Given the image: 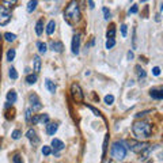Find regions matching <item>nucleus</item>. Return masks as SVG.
<instances>
[{"label":"nucleus","instance_id":"nucleus-38","mask_svg":"<svg viewBox=\"0 0 163 163\" xmlns=\"http://www.w3.org/2000/svg\"><path fill=\"white\" fill-rule=\"evenodd\" d=\"M107 136H109V135H106V137H105V141H103V154H102V156H105V154H106V145H107Z\"/></svg>","mask_w":163,"mask_h":163},{"label":"nucleus","instance_id":"nucleus-30","mask_svg":"<svg viewBox=\"0 0 163 163\" xmlns=\"http://www.w3.org/2000/svg\"><path fill=\"white\" fill-rule=\"evenodd\" d=\"M38 122H41V124H48L49 122V116L48 114H42L41 117H39V121Z\"/></svg>","mask_w":163,"mask_h":163},{"label":"nucleus","instance_id":"nucleus-43","mask_svg":"<svg viewBox=\"0 0 163 163\" xmlns=\"http://www.w3.org/2000/svg\"><path fill=\"white\" fill-rule=\"evenodd\" d=\"M88 6H90V8H94V7H95V3L90 0V1H88Z\"/></svg>","mask_w":163,"mask_h":163},{"label":"nucleus","instance_id":"nucleus-39","mask_svg":"<svg viewBox=\"0 0 163 163\" xmlns=\"http://www.w3.org/2000/svg\"><path fill=\"white\" fill-rule=\"evenodd\" d=\"M133 57H135L133 52H132V50H129V52L126 53V58H128V60H133Z\"/></svg>","mask_w":163,"mask_h":163},{"label":"nucleus","instance_id":"nucleus-36","mask_svg":"<svg viewBox=\"0 0 163 163\" xmlns=\"http://www.w3.org/2000/svg\"><path fill=\"white\" fill-rule=\"evenodd\" d=\"M12 160H14V163H22V158H20V155H15V156L12 158Z\"/></svg>","mask_w":163,"mask_h":163},{"label":"nucleus","instance_id":"nucleus-21","mask_svg":"<svg viewBox=\"0 0 163 163\" xmlns=\"http://www.w3.org/2000/svg\"><path fill=\"white\" fill-rule=\"evenodd\" d=\"M37 48H38V50H39V53H46V50H48V45L45 44V42L38 41V42H37Z\"/></svg>","mask_w":163,"mask_h":163},{"label":"nucleus","instance_id":"nucleus-10","mask_svg":"<svg viewBox=\"0 0 163 163\" xmlns=\"http://www.w3.org/2000/svg\"><path fill=\"white\" fill-rule=\"evenodd\" d=\"M50 49L53 50V52H56V53H61L64 49V45L60 42V41H50Z\"/></svg>","mask_w":163,"mask_h":163},{"label":"nucleus","instance_id":"nucleus-3","mask_svg":"<svg viewBox=\"0 0 163 163\" xmlns=\"http://www.w3.org/2000/svg\"><path fill=\"white\" fill-rule=\"evenodd\" d=\"M126 150L125 144L122 141H114L113 145H112V156L116 159V160H122L126 156Z\"/></svg>","mask_w":163,"mask_h":163},{"label":"nucleus","instance_id":"nucleus-8","mask_svg":"<svg viewBox=\"0 0 163 163\" xmlns=\"http://www.w3.org/2000/svg\"><path fill=\"white\" fill-rule=\"evenodd\" d=\"M71 49L74 55H79V49H80V34H75L72 37V44H71Z\"/></svg>","mask_w":163,"mask_h":163},{"label":"nucleus","instance_id":"nucleus-11","mask_svg":"<svg viewBox=\"0 0 163 163\" xmlns=\"http://www.w3.org/2000/svg\"><path fill=\"white\" fill-rule=\"evenodd\" d=\"M52 147H53V150H55V154H57L58 151L64 150V143L61 141V140H58V139H53L52 140Z\"/></svg>","mask_w":163,"mask_h":163},{"label":"nucleus","instance_id":"nucleus-31","mask_svg":"<svg viewBox=\"0 0 163 163\" xmlns=\"http://www.w3.org/2000/svg\"><path fill=\"white\" fill-rule=\"evenodd\" d=\"M113 102H114L113 95H106V97H105V103H106V105H112Z\"/></svg>","mask_w":163,"mask_h":163},{"label":"nucleus","instance_id":"nucleus-1","mask_svg":"<svg viewBox=\"0 0 163 163\" xmlns=\"http://www.w3.org/2000/svg\"><path fill=\"white\" fill-rule=\"evenodd\" d=\"M132 132H133L135 137L139 139V140H141V139H148L151 136V133H152V126L150 125V122L140 120V121L133 122V125H132Z\"/></svg>","mask_w":163,"mask_h":163},{"label":"nucleus","instance_id":"nucleus-20","mask_svg":"<svg viewBox=\"0 0 163 163\" xmlns=\"http://www.w3.org/2000/svg\"><path fill=\"white\" fill-rule=\"evenodd\" d=\"M38 6V1L37 0H34V1H29V4H27V12L32 14Z\"/></svg>","mask_w":163,"mask_h":163},{"label":"nucleus","instance_id":"nucleus-16","mask_svg":"<svg viewBox=\"0 0 163 163\" xmlns=\"http://www.w3.org/2000/svg\"><path fill=\"white\" fill-rule=\"evenodd\" d=\"M18 99V97H16V93L14 91V90H10L8 93H7V101H8V103H15Z\"/></svg>","mask_w":163,"mask_h":163},{"label":"nucleus","instance_id":"nucleus-5","mask_svg":"<svg viewBox=\"0 0 163 163\" xmlns=\"http://www.w3.org/2000/svg\"><path fill=\"white\" fill-rule=\"evenodd\" d=\"M71 95H72V98H74L75 102H78V103H82L83 99H84V94H83L82 87L78 83H74V84L71 86Z\"/></svg>","mask_w":163,"mask_h":163},{"label":"nucleus","instance_id":"nucleus-23","mask_svg":"<svg viewBox=\"0 0 163 163\" xmlns=\"http://www.w3.org/2000/svg\"><path fill=\"white\" fill-rule=\"evenodd\" d=\"M26 82H27L29 84H34V83L37 82V75H33V74L27 75L26 76Z\"/></svg>","mask_w":163,"mask_h":163},{"label":"nucleus","instance_id":"nucleus-32","mask_svg":"<svg viewBox=\"0 0 163 163\" xmlns=\"http://www.w3.org/2000/svg\"><path fill=\"white\" fill-rule=\"evenodd\" d=\"M25 118L27 122L32 121V109H26V113H25Z\"/></svg>","mask_w":163,"mask_h":163},{"label":"nucleus","instance_id":"nucleus-6","mask_svg":"<svg viewBox=\"0 0 163 163\" xmlns=\"http://www.w3.org/2000/svg\"><path fill=\"white\" fill-rule=\"evenodd\" d=\"M11 20V11L4 6H0V26H6Z\"/></svg>","mask_w":163,"mask_h":163},{"label":"nucleus","instance_id":"nucleus-15","mask_svg":"<svg viewBox=\"0 0 163 163\" xmlns=\"http://www.w3.org/2000/svg\"><path fill=\"white\" fill-rule=\"evenodd\" d=\"M57 124H55V122H52V124H48L46 125V133L49 135V136H53L55 133L57 132Z\"/></svg>","mask_w":163,"mask_h":163},{"label":"nucleus","instance_id":"nucleus-17","mask_svg":"<svg viewBox=\"0 0 163 163\" xmlns=\"http://www.w3.org/2000/svg\"><path fill=\"white\" fill-rule=\"evenodd\" d=\"M42 32H44V19H38L35 23V33H37V35H41Z\"/></svg>","mask_w":163,"mask_h":163},{"label":"nucleus","instance_id":"nucleus-25","mask_svg":"<svg viewBox=\"0 0 163 163\" xmlns=\"http://www.w3.org/2000/svg\"><path fill=\"white\" fill-rule=\"evenodd\" d=\"M4 38H6L8 42H14V41L16 39V35L12 34V33H6V34H4Z\"/></svg>","mask_w":163,"mask_h":163},{"label":"nucleus","instance_id":"nucleus-24","mask_svg":"<svg viewBox=\"0 0 163 163\" xmlns=\"http://www.w3.org/2000/svg\"><path fill=\"white\" fill-rule=\"evenodd\" d=\"M15 55H16L15 49H10L7 52V60H8V61H12L14 58H15Z\"/></svg>","mask_w":163,"mask_h":163},{"label":"nucleus","instance_id":"nucleus-41","mask_svg":"<svg viewBox=\"0 0 163 163\" xmlns=\"http://www.w3.org/2000/svg\"><path fill=\"white\" fill-rule=\"evenodd\" d=\"M88 109H91V110H93V112H94V113H95V116H101V113H99V112H98L97 109H94V107H93V106H88Z\"/></svg>","mask_w":163,"mask_h":163},{"label":"nucleus","instance_id":"nucleus-2","mask_svg":"<svg viewBox=\"0 0 163 163\" xmlns=\"http://www.w3.org/2000/svg\"><path fill=\"white\" fill-rule=\"evenodd\" d=\"M64 19L67 20L68 25H75L80 20V8L76 1H71L65 11H64Z\"/></svg>","mask_w":163,"mask_h":163},{"label":"nucleus","instance_id":"nucleus-27","mask_svg":"<svg viewBox=\"0 0 163 163\" xmlns=\"http://www.w3.org/2000/svg\"><path fill=\"white\" fill-rule=\"evenodd\" d=\"M42 154H44L45 156H49L50 154H52V148H50L49 145H44L42 147Z\"/></svg>","mask_w":163,"mask_h":163},{"label":"nucleus","instance_id":"nucleus-12","mask_svg":"<svg viewBox=\"0 0 163 163\" xmlns=\"http://www.w3.org/2000/svg\"><path fill=\"white\" fill-rule=\"evenodd\" d=\"M150 95L154 98V99L160 101L163 98V90L162 88H152V90L150 91Z\"/></svg>","mask_w":163,"mask_h":163},{"label":"nucleus","instance_id":"nucleus-19","mask_svg":"<svg viewBox=\"0 0 163 163\" xmlns=\"http://www.w3.org/2000/svg\"><path fill=\"white\" fill-rule=\"evenodd\" d=\"M55 29H56V22L55 20H49V23L46 25V34L52 35L55 33Z\"/></svg>","mask_w":163,"mask_h":163},{"label":"nucleus","instance_id":"nucleus-26","mask_svg":"<svg viewBox=\"0 0 163 163\" xmlns=\"http://www.w3.org/2000/svg\"><path fill=\"white\" fill-rule=\"evenodd\" d=\"M114 35H116V29L112 26V29H110V30H107L106 37H107V39H114Z\"/></svg>","mask_w":163,"mask_h":163},{"label":"nucleus","instance_id":"nucleus-22","mask_svg":"<svg viewBox=\"0 0 163 163\" xmlns=\"http://www.w3.org/2000/svg\"><path fill=\"white\" fill-rule=\"evenodd\" d=\"M8 75H10V78H11L12 80H16V79H18V72H16V69L12 68V67L8 69Z\"/></svg>","mask_w":163,"mask_h":163},{"label":"nucleus","instance_id":"nucleus-28","mask_svg":"<svg viewBox=\"0 0 163 163\" xmlns=\"http://www.w3.org/2000/svg\"><path fill=\"white\" fill-rule=\"evenodd\" d=\"M20 136H22V132L19 131V129H15V131L12 132V135H11V137H12L14 140H18V139H20Z\"/></svg>","mask_w":163,"mask_h":163},{"label":"nucleus","instance_id":"nucleus-13","mask_svg":"<svg viewBox=\"0 0 163 163\" xmlns=\"http://www.w3.org/2000/svg\"><path fill=\"white\" fill-rule=\"evenodd\" d=\"M136 74H137V78H139V82L140 83H144L145 82V78H147V74H145V71L140 65H136Z\"/></svg>","mask_w":163,"mask_h":163},{"label":"nucleus","instance_id":"nucleus-40","mask_svg":"<svg viewBox=\"0 0 163 163\" xmlns=\"http://www.w3.org/2000/svg\"><path fill=\"white\" fill-rule=\"evenodd\" d=\"M133 49H136V29H133Z\"/></svg>","mask_w":163,"mask_h":163},{"label":"nucleus","instance_id":"nucleus-9","mask_svg":"<svg viewBox=\"0 0 163 163\" xmlns=\"http://www.w3.org/2000/svg\"><path fill=\"white\" fill-rule=\"evenodd\" d=\"M26 137L30 140V143H32L33 147H35V145H38V143H39V139H38L37 133H35V131L34 129H29V131L26 132Z\"/></svg>","mask_w":163,"mask_h":163},{"label":"nucleus","instance_id":"nucleus-44","mask_svg":"<svg viewBox=\"0 0 163 163\" xmlns=\"http://www.w3.org/2000/svg\"><path fill=\"white\" fill-rule=\"evenodd\" d=\"M4 3H6V4H15L16 1H15V0H12V1H4Z\"/></svg>","mask_w":163,"mask_h":163},{"label":"nucleus","instance_id":"nucleus-34","mask_svg":"<svg viewBox=\"0 0 163 163\" xmlns=\"http://www.w3.org/2000/svg\"><path fill=\"white\" fill-rule=\"evenodd\" d=\"M126 32H128V26L121 25V35H122V37H126Z\"/></svg>","mask_w":163,"mask_h":163},{"label":"nucleus","instance_id":"nucleus-42","mask_svg":"<svg viewBox=\"0 0 163 163\" xmlns=\"http://www.w3.org/2000/svg\"><path fill=\"white\" fill-rule=\"evenodd\" d=\"M32 121H33V124H38V121H39V117H38V116H35L34 118H32Z\"/></svg>","mask_w":163,"mask_h":163},{"label":"nucleus","instance_id":"nucleus-4","mask_svg":"<svg viewBox=\"0 0 163 163\" xmlns=\"http://www.w3.org/2000/svg\"><path fill=\"white\" fill-rule=\"evenodd\" d=\"M128 148L136 154H143L150 151V144L148 143H141V141H135V140H126Z\"/></svg>","mask_w":163,"mask_h":163},{"label":"nucleus","instance_id":"nucleus-18","mask_svg":"<svg viewBox=\"0 0 163 163\" xmlns=\"http://www.w3.org/2000/svg\"><path fill=\"white\" fill-rule=\"evenodd\" d=\"M45 86H46V88H48L49 93H52V94L56 93V84L50 80V79H46V80H45Z\"/></svg>","mask_w":163,"mask_h":163},{"label":"nucleus","instance_id":"nucleus-29","mask_svg":"<svg viewBox=\"0 0 163 163\" xmlns=\"http://www.w3.org/2000/svg\"><path fill=\"white\" fill-rule=\"evenodd\" d=\"M102 12H103V18L106 19V20H109V19H110V15H112V14H110V11H109V8L103 7V8H102Z\"/></svg>","mask_w":163,"mask_h":163},{"label":"nucleus","instance_id":"nucleus-37","mask_svg":"<svg viewBox=\"0 0 163 163\" xmlns=\"http://www.w3.org/2000/svg\"><path fill=\"white\" fill-rule=\"evenodd\" d=\"M139 11V7L137 6H132L131 8H129V14H136Z\"/></svg>","mask_w":163,"mask_h":163},{"label":"nucleus","instance_id":"nucleus-7","mask_svg":"<svg viewBox=\"0 0 163 163\" xmlns=\"http://www.w3.org/2000/svg\"><path fill=\"white\" fill-rule=\"evenodd\" d=\"M29 101H30V105H32V109L33 110H41L42 109V103H41V99L38 98L37 94H30L29 97Z\"/></svg>","mask_w":163,"mask_h":163},{"label":"nucleus","instance_id":"nucleus-35","mask_svg":"<svg viewBox=\"0 0 163 163\" xmlns=\"http://www.w3.org/2000/svg\"><path fill=\"white\" fill-rule=\"evenodd\" d=\"M152 74L155 76H159L160 75V68H159V67H154V68H152Z\"/></svg>","mask_w":163,"mask_h":163},{"label":"nucleus","instance_id":"nucleus-33","mask_svg":"<svg viewBox=\"0 0 163 163\" xmlns=\"http://www.w3.org/2000/svg\"><path fill=\"white\" fill-rule=\"evenodd\" d=\"M116 45V39H107L106 41V49H112Z\"/></svg>","mask_w":163,"mask_h":163},{"label":"nucleus","instance_id":"nucleus-14","mask_svg":"<svg viewBox=\"0 0 163 163\" xmlns=\"http://www.w3.org/2000/svg\"><path fill=\"white\" fill-rule=\"evenodd\" d=\"M41 65H42V63H41V58H39V56H35L33 57V69H34V72L35 74H38L39 71H41Z\"/></svg>","mask_w":163,"mask_h":163}]
</instances>
